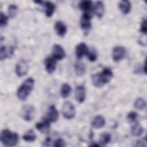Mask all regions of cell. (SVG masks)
I'll list each match as a JSON object with an SVG mask.
<instances>
[{"instance_id": "11", "label": "cell", "mask_w": 147, "mask_h": 147, "mask_svg": "<svg viewBox=\"0 0 147 147\" xmlns=\"http://www.w3.org/2000/svg\"><path fill=\"white\" fill-rule=\"evenodd\" d=\"M75 95L76 100L79 103H83L86 97V91L84 86L83 85L77 86L75 89Z\"/></svg>"}, {"instance_id": "15", "label": "cell", "mask_w": 147, "mask_h": 147, "mask_svg": "<svg viewBox=\"0 0 147 147\" xmlns=\"http://www.w3.org/2000/svg\"><path fill=\"white\" fill-rule=\"evenodd\" d=\"M88 51L89 49L85 43H79L75 48V54L77 58L79 59H82L84 56L87 55Z\"/></svg>"}, {"instance_id": "32", "label": "cell", "mask_w": 147, "mask_h": 147, "mask_svg": "<svg viewBox=\"0 0 147 147\" xmlns=\"http://www.w3.org/2000/svg\"><path fill=\"white\" fill-rule=\"evenodd\" d=\"M137 116H138V115L136 112L131 111V112H130L129 113L127 114V119L130 122H134L136 120V119L137 118Z\"/></svg>"}, {"instance_id": "7", "label": "cell", "mask_w": 147, "mask_h": 147, "mask_svg": "<svg viewBox=\"0 0 147 147\" xmlns=\"http://www.w3.org/2000/svg\"><path fill=\"white\" fill-rule=\"evenodd\" d=\"M16 74L18 77H22L26 75L28 71V65L24 60H20L16 66Z\"/></svg>"}, {"instance_id": "5", "label": "cell", "mask_w": 147, "mask_h": 147, "mask_svg": "<svg viewBox=\"0 0 147 147\" xmlns=\"http://www.w3.org/2000/svg\"><path fill=\"white\" fill-rule=\"evenodd\" d=\"M126 49L123 47H115L112 51V58L114 62H118L123 59L126 55Z\"/></svg>"}, {"instance_id": "1", "label": "cell", "mask_w": 147, "mask_h": 147, "mask_svg": "<svg viewBox=\"0 0 147 147\" xmlns=\"http://www.w3.org/2000/svg\"><path fill=\"white\" fill-rule=\"evenodd\" d=\"M113 76V72L110 68H104L100 72L95 74L91 76L92 84L98 88L103 87L111 80Z\"/></svg>"}, {"instance_id": "8", "label": "cell", "mask_w": 147, "mask_h": 147, "mask_svg": "<svg viewBox=\"0 0 147 147\" xmlns=\"http://www.w3.org/2000/svg\"><path fill=\"white\" fill-rule=\"evenodd\" d=\"M65 56V53L63 48L59 45L55 44L52 48V56L56 60H61L64 58Z\"/></svg>"}, {"instance_id": "9", "label": "cell", "mask_w": 147, "mask_h": 147, "mask_svg": "<svg viewBox=\"0 0 147 147\" xmlns=\"http://www.w3.org/2000/svg\"><path fill=\"white\" fill-rule=\"evenodd\" d=\"M91 15L90 12L83 13L80 20V26L84 30H88L91 28Z\"/></svg>"}, {"instance_id": "4", "label": "cell", "mask_w": 147, "mask_h": 147, "mask_svg": "<svg viewBox=\"0 0 147 147\" xmlns=\"http://www.w3.org/2000/svg\"><path fill=\"white\" fill-rule=\"evenodd\" d=\"M62 114L67 119H71L75 116L76 110L74 105L69 102H65L62 107Z\"/></svg>"}, {"instance_id": "27", "label": "cell", "mask_w": 147, "mask_h": 147, "mask_svg": "<svg viewBox=\"0 0 147 147\" xmlns=\"http://www.w3.org/2000/svg\"><path fill=\"white\" fill-rule=\"evenodd\" d=\"M134 106L136 109L142 110L146 107V101L142 98H138L135 101Z\"/></svg>"}, {"instance_id": "31", "label": "cell", "mask_w": 147, "mask_h": 147, "mask_svg": "<svg viewBox=\"0 0 147 147\" xmlns=\"http://www.w3.org/2000/svg\"><path fill=\"white\" fill-rule=\"evenodd\" d=\"M140 32L144 34H146L147 33V24H146V20L145 18H144L141 23Z\"/></svg>"}, {"instance_id": "18", "label": "cell", "mask_w": 147, "mask_h": 147, "mask_svg": "<svg viewBox=\"0 0 147 147\" xmlns=\"http://www.w3.org/2000/svg\"><path fill=\"white\" fill-rule=\"evenodd\" d=\"M93 12L97 17L100 18L105 13V5L102 1H98L93 7Z\"/></svg>"}, {"instance_id": "16", "label": "cell", "mask_w": 147, "mask_h": 147, "mask_svg": "<svg viewBox=\"0 0 147 147\" xmlns=\"http://www.w3.org/2000/svg\"><path fill=\"white\" fill-rule=\"evenodd\" d=\"M14 53V48L12 47L9 48L5 45H2L0 49V59L1 61L13 56Z\"/></svg>"}, {"instance_id": "23", "label": "cell", "mask_w": 147, "mask_h": 147, "mask_svg": "<svg viewBox=\"0 0 147 147\" xmlns=\"http://www.w3.org/2000/svg\"><path fill=\"white\" fill-rule=\"evenodd\" d=\"M92 2L91 1H82L79 3V9L85 12H89L92 7Z\"/></svg>"}, {"instance_id": "2", "label": "cell", "mask_w": 147, "mask_h": 147, "mask_svg": "<svg viewBox=\"0 0 147 147\" xmlns=\"http://www.w3.org/2000/svg\"><path fill=\"white\" fill-rule=\"evenodd\" d=\"M34 85V80L32 78H29L25 80L19 87L17 91V96L21 100H25L30 95Z\"/></svg>"}, {"instance_id": "35", "label": "cell", "mask_w": 147, "mask_h": 147, "mask_svg": "<svg viewBox=\"0 0 147 147\" xmlns=\"http://www.w3.org/2000/svg\"><path fill=\"white\" fill-rule=\"evenodd\" d=\"M51 139L49 137H47L45 141L43 142V145L44 146H49L51 145Z\"/></svg>"}, {"instance_id": "10", "label": "cell", "mask_w": 147, "mask_h": 147, "mask_svg": "<svg viewBox=\"0 0 147 147\" xmlns=\"http://www.w3.org/2000/svg\"><path fill=\"white\" fill-rule=\"evenodd\" d=\"M36 3H40L45 7V15L47 17H51L53 14L56 6L53 3L50 1H34Z\"/></svg>"}, {"instance_id": "17", "label": "cell", "mask_w": 147, "mask_h": 147, "mask_svg": "<svg viewBox=\"0 0 147 147\" xmlns=\"http://www.w3.org/2000/svg\"><path fill=\"white\" fill-rule=\"evenodd\" d=\"M55 30L59 37H63L67 33V26L64 22L60 21H58L56 22L55 24Z\"/></svg>"}, {"instance_id": "13", "label": "cell", "mask_w": 147, "mask_h": 147, "mask_svg": "<svg viewBox=\"0 0 147 147\" xmlns=\"http://www.w3.org/2000/svg\"><path fill=\"white\" fill-rule=\"evenodd\" d=\"M35 126L36 129L42 134H48L50 131V122L46 118H44L41 122L36 123Z\"/></svg>"}, {"instance_id": "22", "label": "cell", "mask_w": 147, "mask_h": 147, "mask_svg": "<svg viewBox=\"0 0 147 147\" xmlns=\"http://www.w3.org/2000/svg\"><path fill=\"white\" fill-rule=\"evenodd\" d=\"M71 87L68 83H64L61 88L60 94L63 98H67L71 92Z\"/></svg>"}, {"instance_id": "20", "label": "cell", "mask_w": 147, "mask_h": 147, "mask_svg": "<svg viewBox=\"0 0 147 147\" xmlns=\"http://www.w3.org/2000/svg\"><path fill=\"white\" fill-rule=\"evenodd\" d=\"M118 7L123 14H127L131 10V3L129 1H121L118 4Z\"/></svg>"}, {"instance_id": "30", "label": "cell", "mask_w": 147, "mask_h": 147, "mask_svg": "<svg viewBox=\"0 0 147 147\" xmlns=\"http://www.w3.org/2000/svg\"><path fill=\"white\" fill-rule=\"evenodd\" d=\"M86 56L88 57L89 61L91 62H94L97 59V53L95 50H89Z\"/></svg>"}, {"instance_id": "21", "label": "cell", "mask_w": 147, "mask_h": 147, "mask_svg": "<svg viewBox=\"0 0 147 147\" xmlns=\"http://www.w3.org/2000/svg\"><path fill=\"white\" fill-rule=\"evenodd\" d=\"M144 132V128L138 123L134 124L131 127V134L134 137L140 136Z\"/></svg>"}, {"instance_id": "12", "label": "cell", "mask_w": 147, "mask_h": 147, "mask_svg": "<svg viewBox=\"0 0 147 147\" xmlns=\"http://www.w3.org/2000/svg\"><path fill=\"white\" fill-rule=\"evenodd\" d=\"M45 68L47 72L51 74H52L56 69V60L52 57H47L44 61Z\"/></svg>"}, {"instance_id": "34", "label": "cell", "mask_w": 147, "mask_h": 147, "mask_svg": "<svg viewBox=\"0 0 147 147\" xmlns=\"http://www.w3.org/2000/svg\"><path fill=\"white\" fill-rule=\"evenodd\" d=\"M146 145H147V141H146V137H144V138H142L141 139H140L136 142L137 146H146Z\"/></svg>"}, {"instance_id": "6", "label": "cell", "mask_w": 147, "mask_h": 147, "mask_svg": "<svg viewBox=\"0 0 147 147\" xmlns=\"http://www.w3.org/2000/svg\"><path fill=\"white\" fill-rule=\"evenodd\" d=\"M34 113L35 109L32 105H26L22 109L21 115L23 119L29 122L33 119Z\"/></svg>"}, {"instance_id": "26", "label": "cell", "mask_w": 147, "mask_h": 147, "mask_svg": "<svg viewBox=\"0 0 147 147\" xmlns=\"http://www.w3.org/2000/svg\"><path fill=\"white\" fill-rule=\"evenodd\" d=\"M75 71L78 76H82L86 72V67L83 63L77 62L75 64Z\"/></svg>"}, {"instance_id": "33", "label": "cell", "mask_w": 147, "mask_h": 147, "mask_svg": "<svg viewBox=\"0 0 147 147\" xmlns=\"http://www.w3.org/2000/svg\"><path fill=\"white\" fill-rule=\"evenodd\" d=\"M53 145L56 147H63L65 146L66 145L64 140H63L62 138H58L55 141Z\"/></svg>"}, {"instance_id": "25", "label": "cell", "mask_w": 147, "mask_h": 147, "mask_svg": "<svg viewBox=\"0 0 147 147\" xmlns=\"http://www.w3.org/2000/svg\"><path fill=\"white\" fill-rule=\"evenodd\" d=\"M111 140V136L109 133L105 132L103 133L99 137V142L102 145H106L108 144Z\"/></svg>"}, {"instance_id": "19", "label": "cell", "mask_w": 147, "mask_h": 147, "mask_svg": "<svg viewBox=\"0 0 147 147\" xmlns=\"http://www.w3.org/2000/svg\"><path fill=\"white\" fill-rule=\"evenodd\" d=\"M105 123L106 121L104 117L99 115L94 117L91 122V125L94 128L99 129L105 126Z\"/></svg>"}, {"instance_id": "28", "label": "cell", "mask_w": 147, "mask_h": 147, "mask_svg": "<svg viewBox=\"0 0 147 147\" xmlns=\"http://www.w3.org/2000/svg\"><path fill=\"white\" fill-rule=\"evenodd\" d=\"M18 11V7L16 5H10L8 7V10H7L9 17L11 18H14L17 15Z\"/></svg>"}, {"instance_id": "3", "label": "cell", "mask_w": 147, "mask_h": 147, "mask_svg": "<svg viewBox=\"0 0 147 147\" xmlns=\"http://www.w3.org/2000/svg\"><path fill=\"white\" fill-rule=\"evenodd\" d=\"M0 140L3 145L7 146H13L18 144L19 136L16 132H11L8 129H4L1 131Z\"/></svg>"}, {"instance_id": "29", "label": "cell", "mask_w": 147, "mask_h": 147, "mask_svg": "<svg viewBox=\"0 0 147 147\" xmlns=\"http://www.w3.org/2000/svg\"><path fill=\"white\" fill-rule=\"evenodd\" d=\"M9 17L6 16L5 14H3L2 12H1L0 13V26L1 28L5 27L7 25L8 23Z\"/></svg>"}, {"instance_id": "24", "label": "cell", "mask_w": 147, "mask_h": 147, "mask_svg": "<svg viewBox=\"0 0 147 147\" xmlns=\"http://www.w3.org/2000/svg\"><path fill=\"white\" fill-rule=\"evenodd\" d=\"M23 140L28 142H32L36 139V136L33 130H29L22 137Z\"/></svg>"}, {"instance_id": "14", "label": "cell", "mask_w": 147, "mask_h": 147, "mask_svg": "<svg viewBox=\"0 0 147 147\" xmlns=\"http://www.w3.org/2000/svg\"><path fill=\"white\" fill-rule=\"evenodd\" d=\"M50 122H55L59 118V113L54 105H51L45 118Z\"/></svg>"}]
</instances>
